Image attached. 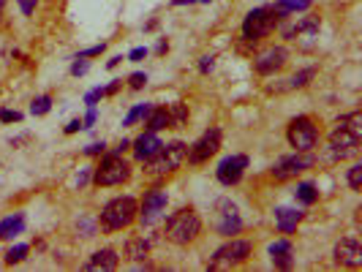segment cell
I'll return each mask as SVG.
<instances>
[{
	"instance_id": "6da1fadb",
	"label": "cell",
	"mask_w": 362,
	"mask_h": 272,
	"mask_svg": "<svg viewBox=\"0 0 362 272\" xmlns=\"http://www.w3.org/2000/svg\"><path fill=\"white\" fill-rule=\"evenodd\" d=\"M362 141V112H349L343 117H338L332 134H330V152L335 158H352L360 152Z\"/></svg>"
},
{
	"instance_id": "7a4b0ae2",
	"label": "cell",
	"mask_w": 362,
	"mask_h": 272,
	"mask_svg": "<svg viewBox=\"0 0 362 272\" xmlns=\"http://www.w3.org/2000/svg\"><path fill=\"white\" fill-rule=\"evenodd\" d=\"M286 8H281L278 3L275 5H262V8H253L248 11V16L242 19V38L245 41H262L267 38L284 19H286Z\"/></svg>"
},
{
	"instance_id": "3957f363",
	"label": "cell",
	"mask_w": 362,
	"mask_h": 272,
	"mask_svg": "<svg viewBox=\"0 0 362 272\" xmlns=\"http://www.w3.org/2000/svg\"><path fill=\"white\" fill-rule=\"evenodd\" d=\"M199 234H202V218H199L191 207L174 212V215L166 220V240L174 242V245H188V242H194Z\"/></svg>"
},
{
	"instance_id": "277c9868",
	"label": "cell",
	"mask_w": 362,
	"mask_h": 272,
	"mask_svg": "<svg viewBox=\"0 0 362 272\" xmlns=\"http://www.w3.org/2000/svg\"><path fill=\"white\" fill-rule=\"evenodd\" d=\"M139 207L131 196H117L101 209V229L104 231H120L137 220Z\"/></svg>"
},
{
	"instance_id": "5b68a950",
	"label": "cell",
	"mask_w": 362,
	"mask_h": 272,
	"mask_svg": "<svg viewBox=\"0 0 362 272\" xmlns=\"http://www.w3.org/2000/svg\"><path fill=\"white\" fill-rule=\"evenodd\" d=\"M185 152H188V144L183 141H169V144H161V150L145 161L147 172L150 174H169L174 169H180L185 163Z\"/></svg>"
},
{
	"instance_id": "8992f818",
	"label": "cell",
	"mask_w": 362,
	"mask_h": 272,
	"mask_svg": "<svg viewBox=\"0 0 362 272\" xmlns=\"http://www.w3.org/2000/svg\"><path fill=\"white\" fill-rule=\"evenodd\" d=\"M131 177V166L123 161V155L112 152L106 155L95 169H93V183L101 185V188H109V185H120Z\"/></svg>"
},
{
	"instance_id": "52a82bcc",
	"label": "cell",
	"mask_w": 362,
	"mask_h": 272,
	"mask_svg": "<svg viewBox=\"0 0 362 272\" xmlns=\"http://www.w3.org/2000/svg\"><path fill=\"white\" fill-rule=\"evenodd\" d=\"M286 136H289V144L297 152H308V150H313L319 144V128H316V123L308 115L294 117L289 123Z\"/></svg>"
},
{
	"instance_id": "ba28073f",
	"label": "cell",
	"mask_w": 362,
	"mask_h": 272,
	"mask_svg": "<svg viewBox=\"0 0 362 272\" xmlns=\"http://www.w3.org/2000/svg\"><path fill=\"white\" fill-rule=\"evenodd\" d=\"M316 163V155L308 150V152H291V155H284V158H278L275 163H273V177L275 180H291V177H297V174H302L305 169H310Z\"/></svg>"
},
{
	"instance_id": "9c48e42d",
	"label": "cell",
	"mask_w": 362,
	"mask_h": 272,
	"mask_svg": "<svg viewBox=\"0 0 362 272\" xmlns=\"http://www.w3.org/2000/svg\"><path fill=\"white\" fill-rule=\"evenodd\" d=\"M218 150H220V128H210L188 147L185 158H188V163H205L216 155Z\"/></svg>"
},
{
	"instance_id": "30bf717a",
	"label": "cell",
	"mask_w": 362,
	"mask_h": 272,
	"mask_svg": "<svg viewBox=\"0 0 362 272\" xmlns=\"http://www.w3.org/2000/svg\"><path fill=\"white\" fill-rule=\"evenodd\" d=\"M251 256V242L248 240H231L226 242L223 248H218L213 262H210V270H218V267H229V264H240Z\"/></svg>"
},
{
	"instance_id": "8fae6325",
	"label": "cell",
	"mask_w": 362,
	"mask_h": 272,
	"mask_svg": "<svg viewBox=\"0 0 362 272\" xmlns=\"http://www.w3.org/2000/svg\"><path fill=\"white\" fill-rule=\"evenodd\" d=\"M286 60H289V49L286 47H270V49H264V52H259L253 58V68H256V73L270 76V73H278L281 68L286 66Z\"/></svg>"
},
{
	"instance_id": "7c38bea8",
	"label": "cell",
	"mask_w": 362,
	"mask_h": 272,
	"mask_svg": "<svg viewBox=\"0 0 362 272\" xmlns=\"http://www.w3.org/2000/svg\"><path fill=\"white\" fill-rule=\"evenodd\" d=\"M248 169V155H229L218 163L216 174L223 185H237Z\"/></svg>"
},
{
	"instance_id": "4fadbf2b",
	"label": "cell",
	"mask_w": 362,
	"mask_h": 272,
	"mask_svg": "<svg viewBox=\"0 0 362 272\" xmlns=\"http://www.w3.org/2000/svg\"><path fill=\"white\" fill-rule=\"evenodd\" d=\"M166 202H169V196H166V191H161V188H152V191H147L145 199H142V207H139V218H142V223H155L158 218H161V212L166 209Z\"/></svg>"
},
{
	"instance_id": "5bb4252c",
	"label": "cell",
	"mask_w": 362,
	"mask_h": 272,
	"mask_svg": "<svg viewBox=\"0 0 362 272\" xmlns=\"http://www.w3.org/2000/svg\"><path fill=\"white\" fill-rule=\"evenodd\" d=\"M335 262L343 264V267H360L362 264V245L354 240V237H346L335 245Z\"/></svg>"
},
{
	"instance_id": "9a60e30c",
	"label": "cell",
	"mask_w": 362,
	"mask_h": 272,
	"mask_svg": "<svg viewBox=\"0 0 362 272\" xmlns=\"http://www.w3.org/2000/svg\"><path fill=\"white\" fill-rule=\"evenodd\" d=\"M218 209H220L218 234H223V237L237 234V231L242 229V220H240V215H237V207H234V204H229V202H220L218 204Z\"/></svg>"
},
{
	"instance_id": "2e32d148",
	"label": "cell",
	"mask_w": 362,
	"mask_h": 272,
	"mask_svg": "<svg viewBox=\"0 0 362 272\" xmlns=\"http://www.w3.org/2000/svg\"><path fill=\"white\" fill-rule=\"evenodd\" d=\"M161 144H163V141L155 136V131H145V134L139 136V139H137L131 147H134V155H137V161H150V158H152V155L161 150Z\"/></svg>"
},
{
	"instance_id": "e0dca14e",
	"label": "cell",
	"mask_w": 362,
	"mask_h": 272,
	"mask_svg": "<svg viewBox=\"0 0 362 272\" xmlns=\"http://www.w3.org/2000/svg\"><path fill=\"white\" fill-rule=\"evenodd\" d=\"M117 264H120L117 251L104 248V251H95L93 253V259L84 264V270H117Z\"/></svg>"
},
{
	"instance_id": "ac0fdd59",
	"label": "cell",
	"mask_w": 362,
	"mask_h": 272,
	"mask_svg": "<svg viewBox=\"0 0 362 272\" xmlns=\"http://www.w3.org/2000/svg\"><path fill=\"white\" fill-rule=\"evenodd\" d=\"M319 27H321L319 16H302V19L297 22V25H291V27H284V38L294 41L297 36H316V33H319Z\"/></svg>"
},
{
	"instance_id": "d6986e66",
	"label": "cell",
	"mask_w": 362,
	"mask_h": 272,
	"mask_svg": "<svg viewBox=\"0 0 362 272\" xmlns=\"http://www.w3.org/2000/svg\"><path fill=\"white\" fill-rule=\"evenodd\" d=\"M270 259L278 270H291L294 264V256H291V242L289 240H278L270 245Z\"/></svg>"
},
{
	"instance_id": "ffe728a7",
	"label": "cell",
	"mask_w": 362,
	"mask_h": 272,
	"mask_svg": "<svg viewBox=\"0 0 362 272\" xmlns=\"http://www.w3.org/2000/svg\"><path fill=\"white\" fill-rule=\"evenodd\" d=\"M299 220H302V212H297V209H289V207H278L275 209V226H278L281 234H291Z\"/></svg>"
},
{
	"instance_id": "44dd1931",
	"label": "cell",
	"mask_w": 362,
	"mask_h": 272,
	"mask_svg": "<svg viewBox=\"0 0 362 272\" xmlns=\"http://www.w3.org/2000/svg\"><path fill=\"white\" fill-rule=\"evenodd\" d=\"M22 229H25V215L14 212V215H8V218L0 220V240H11V237L22 234Z\"/></svg>"
},
{
	"instance_id": "7402d4cb",
	"label": "cell",
	"mask_w": 362,
	"mask_h": 272,
	"mask_svg": "<svg viewBox=\"0 0 362 272\" xmlns=\"http://www.w3.org/2000/svg\"><path fill=\"white\" fill-rule=\"evenodd\" d=\"M145 120H147V128H150V131H163V128H172V117H169V109H166V106L150 109Z\"/></svg>"
},
{
	"instance_id": "603a6c76",
	"label": "cell",
	"mask_w": 362,
	"mask_h": 272,
	"mask_svg": "<svg viewBox=\"0 0 362 272\" xmlns=\"http://www.w3.org/2000/svg\"><path fill=\"white\" fill-rule=\"evenodd\" d=\"M147 253H150V242H147L145 237L128 240V245H126V256H128L131 262H145Z\"/></svg>"
},
{
	"instance_id": "cb8c5ba5",
	"label": "cell",
	"mask_w": 362,
	"mask_h": 272,
	"mask_svg": "<svg viewBox=\"0 0 362 272\" xmlns=\"http://www.w3.org/2000/svg\"><path fill=\"white\" fill-rule=\"evenodd\" d=\"M294 196H297V202H302V204H316L319 202V191H316V185H313V183H299V185H297V191H294Z\"/></svg>"
},
{
	"instance_id": "d4e9b609",
	"label": "cell",
	"mask_w": 362,
	"mask_h": 272,
	"mask_svg": "<svg viewBox=\"0 0 362 272\" xmlns=\"http://www.w3.org/2000/svg\"><path fill=\"white\" fill-rule=\"evenodd\" d=\"M169 117H172V128H183L185 123H188V106L185 104H172V109H169Z\"/></svg>"
},
{
	"instance_id": "484cf974",
	"label": "cell",
	"mask_w": 362,
	"mask_h": 272,
	"mask_svg": "<svg viewBox=\"0 0 362 272\" xmlns=\"http://www.w3.org/2000/svg\"><path fill=\"white\" fill-rule=\"evenodd\" d=\"M313 76H316V68H305V71H299V73H294V76H291L286 87H289V90H299V87H305Z\"/></svg>"
},
{
	"instance_id": "4316f807",
	"label": "cell",
	"mask_w": 362,
	"mask_h": 272,
	"mask_svg": "<svg viewBox=\"0 0 362 272\" xmlns=\"http://www.w3.org/2000/svg\"><path fill=\"white\" fill-rule=\"evenodd\" d=\"M49 109H52V98H49V95H38V98H33V104H30V112H33L36 117L47 115Z\"/></svg>"
},
{
	"instance_id": "83f0119b",
	"label": "cell",
	"mask_w": 362,
	"mask_h": 272,
	"mask_svg": "<svg viewBox=\"0 0 362 272\" xmlns=\"http://www.w3.org/2000/svg\"><path fill=\"white\" fill-rule=\"evenodd\" d=\"M150 109H152L150 104H139V106H134V109H131V112L126 115V120H123V126H134L137 120H145V117H147V112H150Z\"/></svg>"
},
{
	"instance_id": "f1b7e54d",
	"label": "cell",
	"mask_w": 362,
	"mask_h": 272,
	"mask_svg": "<svg viewBox=\"0 0 362 272\" xmlns=\"http://www.w3.org/2000/svg\"><path fill=\"white\" fill-rule=\"evenodd\" d=\"M25 256H27V245H16V248H11L5 253V264H19Z\"/></svg>"
},
{
	"instance_id": "f546056e",
	"label": "cell",
	"mask_w": 362,
	"mask_h": 272,
	"mask_svg": "<svg viewBox=\"0 0 362 272\" xmlns=\"http://www.w3.org/2000/svg\"><path fill=\"white\" fill-rule=\"evenodd\" d=\"M310 3L313 0H278V5L281 8H286V11H305V8H310Z\"/></svg>"
},
{
	"instance_id": "4dcf8cb0",
	"label": "cell",
	"mask_w": 362,
	"mask_h": 272,
	"mask_svg": "<svg viewBox=\"0 0 362 272\" xmlns=\"http://www.w3.org/2000/svg\"><path fill=\"white\" fill-rule=\"evenodd\" d=\"M349 185H352V191H362V163H354L349 169Z\"/></svg>"
},
{
	"instance_id": "1f68e13d",
	"label": "cell",
	"mask_w": 362,
	"mask_h": 272,
	"mask_svg": "<svg viewBox=\"0 0 362 272\" xmlns=\"http://www.w3.org/2000/svg\"><path fill=\"white\" fill-rule=\"evenodd\" d=\"M0 123H22V112H16V109H0Z\"/></svg>"
},
{
	"instance_id": "d6a6232c",
	"label": "cell",
	"mask_w": 362,
	"mask_h": 272,
	"mask_svg": "<svg viewBox=\"0 0 362 272\" xmlns=\"http://www.w3.org/2000/svg\"><path fill=\"white\" fill-rule=\"evenodd\" d=\"M101 98H104V87H95V90H90V93L84 95V104H87V106H95Z\"/></svg>"
},
{
	"instance_id": "836d02e7",
	"label": "cell",
	"mask_w": 362,
	"mask_h": 272,
	"mask_svg": "<svg viewBox=\"0 0 362 272\" xmlns=\"http://www.w3.org/2000/svg\"><path fill=\"white\" fill-rule=\"evenodd\" d=\"M79 231H82V237H93L95 234V223L90 218H82L79 220Z\"/></svg>"
},
{
	"instance_id": "e575fe53",
	"label": "cell",
	"mask_w": 362,
	"mask_h": 272,
	"mask_svg": "<svg viewBox=\"0 0 362 272\" xmlns=\"http://www.w3.org/2000/svg\"><path fill=\"white\" fill-rule=\"evenodd\" d=\"M128 84H131L134 90H142V87L147 84V73H139V71L131 73V76H128Z\"/></svg>"
},
{
	"instance_id": "d590c367",
	"label": "cell",
	"mask_w": 362,
	"mask_h": 272,
	"mask_svg": "<svg viewBox=\"0 0 362 272\" xmlns=\"http://www.w3.org/2000/svg\"><path fill=\"white\" fill-rule=\"evenodd\" d=\"M87 68H90L87 58H76V63L71 66V73L73 76H82V73H87Z\"/></svg>"
},
{
	"instance_id": "8d00e7d4",
	"label": "cell",
	"mask_w": 362,
	"mask_h": 272,
	"mask_svg": "<svg viewBox=\"0 0 362 272\" xmlns=\"http://www.w3.org/2000/svg\"><path fill=\"white\" fill-rule=\"evenodd\" d=\"M213 68H216V58H213V55H205V58L199 60V71H202V73H210Z\"/></svg>"
},
{
	"instance_id": "74e56055",
	"label": "cell",
	"mask_w": 362,
	"mask_h": 272,
	"mask_svg": "<svg viewBox=\"0 0 362 272\" xmlns=\"http://www.w3.org/2000/svg\"><path fill=\"white\" fill-rule=\"evenodd\" d=\"M104 49H106V44H95V47H90V49L79 52V58H98V55H101Z\"/></svg>"
},
{
	"instance_id": "f35d334b",
	"label": "cell",
	"mask_w": 362,
	"mask_h": 272,
	"mask_svg": "<svg viewBox=\"0 0 362 272\" xmlns=\"http://www.w3.org/2000/svg\"><path fill=\"white\" fill-rule=\"evenodd\" d=\"M36 3H38V0H19V8H22V14H25V16H30V14L36 11Z\"/></svg>"
},
{
	"instance_id": "ab89813d",
	"label": "cell",
	"mask_w": 362,
	"mask_h": 272,
	"mask_svg": "<svg viewBox=\"0 0 362 272\" xmlns=\"http://www.w3.org/2000/svg\"><path fill=\"white\" fill-rule=\"evenodd\" d=\"M142 58H147L145 47H137V49H131V55H128V60H131V63H139Z\"/></svg>"
},
{
	"instance_id": "60d3db41",
	"label": "cell",
	"mask_w": 362,
	"mask_h": 272,
	"mask_svg": "<svg viewBox=\"0 0 362 272\" xmlns=\"http://www.w3.org/2000/svg\"><path fill=\"white\" fill-rule=\"evenodd\" d=\"M95 126V106H90V112H87V117L82 120V128H93Z\"/></svg>"
},
{
	"instance_id": "b9f144b4",
	"label": "cell",
	"mask_w": 362,
	"mask_h": 272,
	"mask_svg": "<svg viewBox=\"0 0 362 272\" xmlns=\"http://www.w3.org/2000/svg\"><path fill=\"white\" fill-rule=\"evenodd\" d=\"M104 150H106V144H104V141H95V144H90L84 152H87V155H101Z\"/></svg>"
},
{
	"instance_id": "7bdbcfd3",
	"label": "cell",
	"mask_w": 362,
	"mask_h": 272,
	"mask_svg": "<svg viewBox=\"0 0 362 272\" xmlns=\"http://www.w3.org/2000/svg\"><path fill=\"white\" fill-rule=\"evenodd\" d=\"M120 84H123V79H115L109 87H104V95H115V93L120 90Z\"/></svg>"
},
{
	"instance_id": "ee69618b",
	"label": "cell",
	"mask_w": 362,
	"mask_h": 272,
	"mask_svg": "<svg viewBox=\"0 0 362 272\" xmlns=\"http://www.w3.org/2000/svg\"><path fill=\"white\" fill-rule=\"evenodd\" d=\"M87 180H90V169H82V172H79V177H76V185L82 188V185H84Z\"/></svg>"
},
{
	"instance_id": "f6af8a7d",
	"label": "cell",
	"mask_w": 362,
	"mask_h": 272,
	"mask_svg": "<svg viewBox=\"0 0 362 272\" xmlns=\"http://www.w3.org/2000/svg\"><path fill=\"white\" fill-rule=\"evenodd\" d=\"M79 128H82V120H71V123L66 126V134H76Z\"/></svg>"
},
{
	"instance_id": "bcb514c9",
	"label": "cell",
	"mask_w": 362,
	"mask_h": 272,
	"mask_svg": "<svg viewBox=\"0 0 362 272\" xmlns=\"http://www.w3.org/2000/svg\"><path fill=\"white\" fill-rule=\"evenodd\" d=\"M128 147H131V141H128V139H123V141H120V144L115 147V152H117V155H123V152H126Z\"/></svg>"
},
{
	"instance_id": "7dc6e473",
	"label": "cell",
	"mask_w": 362,
	"mask_h": 272,
	"mask_svg": "<svg viewBox=\"0 0 362 272\" xmlns=\"http://www.w3.org/2000/svg\"><path fill=\"white\" fill-rule=\"evenodd\" d=\"M166 49H169V44H166V38H161V41H158V47H155V55H163Z\"/></svg>"
},
{
	"instance_id": "c3c4849f",
	"label": "cell",
	"mask_w": 362,
	"mask_h": 272,
	"mask_svg": "<svg viewBox=\"0 0 362 272\" xmlns=\"http://www.w3.org/2000/svg\"><path fill=\"white\" fill-rule=\"evenodd\" d=\"M185 3H210V0H172V5H185Z\"/></svg>"
},
{
	"instance_id": "681fc988",
	"label": "cell",
	"mask_w": 362,
	"mask_h": 272,
	"mask_svg": "<svg viewBox=\"0 0 362 272\" xmlns=\"http://www.w3.org/2000/svg\"><path fill=\"white\" fill-rule=\"evenodd\" d=\"M120 63H123V58H120V55H117V58H112V60H109V63H106V68H117V66H120Z\"/></svg>"
},
{
	"instance_id": "f907efd6",
	"label": "cell",
	"mask_w": 362,
	"mask_h": 272,
	"mask_svg": "<svg viewBox=\"0 0 362 272\" xmlns=\"http://www.w3.org/2000/svg\"><path fill=\"white\" fill-rule=\"evenodd\" d=\"M3 5H5V0H0V16H3Z\"/></svg>"
}]
</instances>
